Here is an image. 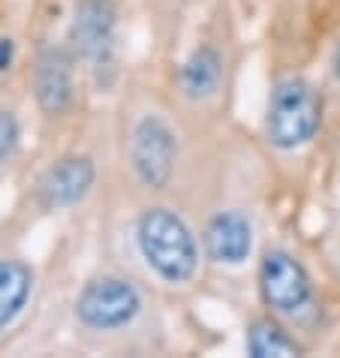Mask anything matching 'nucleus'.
Wrapping results in <instances>:
<instances>
[{
  "label": "nucleus",
  "instance_id": "obj_1",
  "mask_svg": "<svg viewBox=\"0 0 340 358\" xmlns=\"http://www.w3.org/2000/svg\"><path fill=\"white\" fill-rule=\"evenodd\" d=\"M136 253L160 283L187 286L202 265V235L193 232L181 211L169 205H148L133 223Z\"/></svg>",
  "mask_w": 340,
  "mask_h": 358
},
{
  "label": "nucleus",
  "instance_id": "obj_2",
  "mask_svg": "<svg viewBox=\"0 0 340 358\" xmlns=\"http://www.w3.org/2000/svg\"><path fill=\"white\" fill-rule=\"evenodd\" d=\"M148 298L142 286L124 274H97L76 295V328L94 341H118L142 322Z\"/></svg>",
  "mask_w": 340,
  "mask_h": 358
},
{
  "label": "nucleus",
  "instance_id": "obj_3",
  "mask_svg": "<svg viewBox=\"0 0 340 358\" xmlns=\"http://www.w3.org/2000/svg\"><path fill=\"white\" fill-rule=\"evenodd\" d=\"M323 124H325L323 91L304 76L277 78L262 121L268 145L280 154H295L323 133Z\"/></svg>",
  "mask_w": 340,
  "mask_h": 358
},
{
  "label": "nucleus",
  "instance_id": "obj_4",
  "mask_svg": "<svg viewBox=\"0 0 340 358\" xmlns=\"http://www.w3.org/2000/svg\"><path fill=\"white\" fill-rule=\"evenodd\" d=\"M256 292L265 310L283 322H304L316 313V280L286 247H268L256 262Z\"/></svg>",
  "mask_w": 340,
  "mask_h": 358
},
{
  "label": "nucleus",
  "instance_id": "obj_5",
  "mask_svg": "<svg viewBox=\"0 0 340 358\" xmlns=\"http://www.w3.org/2000/svg\"><path fill=\"white\" fill-rule=\"evenodd\" d=\"M69 48L99 91L118 78V6L115 0H76L69 18Z\"/></svg>",
  "mask_w": 340,
  "mask_h": 358
},
{
  "label": "nucleus",
  "instance_id": "obj_6",
  "mask_svg": "<svg viewBox=\"0 0 340 358\" xmlns=\"http://www.w3.org/2000/svg\"><path fill=\"white\" fill-rule=\"evenodd\" d=\"M127 163L129 172L145 190H166L178 172L181 160V138L175 127L157 112L139 115L127 130Z\"/></svg>",
  "mask_w": 340,
  "mask_h": 358
},
{
  "label": "nucleus",
  "instance_id": "obj_7",
  "mask_svg": "<svg viewBox=\"0 0 340 358\" xmlns=\"http://www.w3.org/2000/svg\"><path fill=\"white\" fill-rule=\"evenodd\" d=\"M76 55L69 45L48 43L34 61V99L48 117H64L76 103Z\"/></svg>",
  "mask_w": 340,
  "mask_h": 358
},
{
  "label": "nucleus",
  "instance_id": "obj_8",
  "mask_svg": "<svg viewBox=\"0 0 340 358\" xmlns=\"http://www.w3.org/2000/svg\"><path fill=\"white\" fill-rule=\"evenodd\" d=\"M97 187V163L87 154H66L36 181V202L43 211H69L87 202Z\"/></svg>",
  "mask_w": 340,
  "mask_h": 358
},
{
  "label": "nucleus",
  "instance_id": "obj_9",
  "mask_svg": "<svg viewBox=\"0 0 340 358\" xmlns=\"http://www.w3.org/2000/svg\"><path fill=\"white\" fill-rule=\"evenodd\" d=\"M205 256L223 268H244L256 250V223L244 208H220L202 229Z\"/></svg>",
  "mask_w": 340,
  "mask_h": 358
},
{
  "label": "nucleus",
  "instance_id": "obj_10",
  "mask_svg": "<svg viewBox=\"0 0 340 358\" xmlns=\"http://www.w3.org/2000/svg\"><path fill=\"white\" fill-rule=\"evenodd\" d=\"M178 94L193 106L214 103L226 85V55L214 43H199L178 64Z\"/></svg>",
  "mask_w": 340,
  "mask_h": 358
},
{
  "label": "nucleus",
  "instance_id": "obj_11",
  "mask_svg": "<svg viewBox=\"0 0 340 358\" xmlns=\"http://www.w3.org/2000/svg\"><path fill=\"white\" fill-rule=\"evenodd\" d=\"M36 274L18 256H0V334L9 331L31 307Z\"/></svg>",
  "mask_w": 340,
  "mask_h": 358
},
{
  "label": "nucleus",
  "instance_id": "obj_12",
  "mask_svg": "<svg viewBox=\"0 0 340 358\" xmlns=\"http://www.w3.org/2000/svg\"><path fill=\"white\" fill-rule=\"evenodd\" d=\"M244 352L253 358H289V355H304L307 346L295 337L289 322L268 313L250 320L244 331Z\"/></svg>",
  "mask_w": 340,
  "mask_h": 358
},
{
  "label": "nucleus",
  "instance_id": "obj_13",
  "mask_svg": "<svg viewBox=\"0 0 340 358\" xmlns=\"http://www.w3.org/2000/svg\"><path fill=\"white\" fill-rule=\"evenodd\" d=\"M18 148H22V121L13 108L0 106V166L13 163Z\"/></svg>",
  "mask_w": 340,
  "mask_h": 358
},
{
  "label": "nucleus",
  "instance_id": "obj_14",
  "mask_svg": "<svg viewBox=\"0 0 340 358\" xmlns=\"http://www.w3.org/2000/svg\"><path fill=\"white\" fill-rule=\"evenodd\" d=\"M15 64V43L13 36H0V73H6Z\"/></svg>",
  "mask_w": 340,
  "mask_h": 358
},
{
  "label": "nucleus",
  "instance_id": "obj_15",
  "mask_svg": "<svg viewBox=\"0 0 340 358\" xmlns=\"http://www.w3.org/2000/svg\"><path fill=\"white\" fill-rule=\"evenodd\" d=\"M332 76H334V82L340 85V43L334 45V52H332Z\"/></svg>",
  "mask_w": 340,
  "mask_h": 358
}]
</instances>
